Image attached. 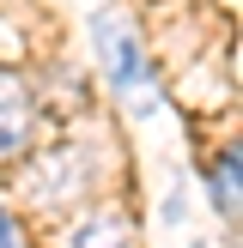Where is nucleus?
Returning <instances> with one entry per match:
<instances>
[{
  "label": "nucleus",
  "instance_id": "5",
  "mask_svg": "<svg viewBox=\"0 0 243 248\" xmlns=\"http://www.w3.org/2000/svg\"><path fill=\"white\" fill-rule=\"evenodd\" d=\"M0 248H18V230H12V218H6V206H0Z\"/></svg>",
  "mask_w": 243,
  "mask_h": 248
},
{
  "label": "nucleus",
  "instance_id": "3",
  "mask_svg": "<svg viewBox=\"0 0 243 248\" xmlns=\"http://www.w3.org/2000/svg\"><path fill=\"white\" fill-rule=\"evenodd\" d=\"M67 248H128V218H91V230H67Z\"/></svg>",
  "mask_w": 243,
  "mask_h": 248
},
{
  "label": "nucleus",
  "instance_id": "4",
  "mask_svg": "<svg viewBox=\"0 0 243 248\" xmlns=\"http://www.w3.org/2000/svg\"><path fill=\"white\" fill-rule=\"evenodd\" d=\"M213 200L225 206V218H237V145H225V157L213 164Z\"/></svg>",
  "mask_w": 243,
  "mask_h": 248
},
{
  "label": "nucleus",
  "instance_id": "1",
  "mask_svg": "<svg viewBox=\"0 0 243 248\" xmlns=\"http://www.w3.org/2000/svg\"><path fill=\"white\" fill-rule=\"evenodd\" d=\"M91 43H97V55H104V67H109L116 97H122L128 109H152V103H158V85H152V67H146L134 31L116 18V12H97V18H91Z\"/></svg>",
  "mask_w": 243,
  "mask_h": 248
},
{
  "label": "nucleus",
  "instance_id": "2",
  "mask_svg": "<svg viewBox=\"0 0 243 248\" xmlns=\"http://www.w3.org/2000/svg\"><path fill=\"white\" fill-rule=\"evenodd\" d=\"M24 140H31V91L24 79L0 73V157H12Z\"/></svg>",
  "mask_w": 243,
  "mask_h": 248
}]
</instances>
